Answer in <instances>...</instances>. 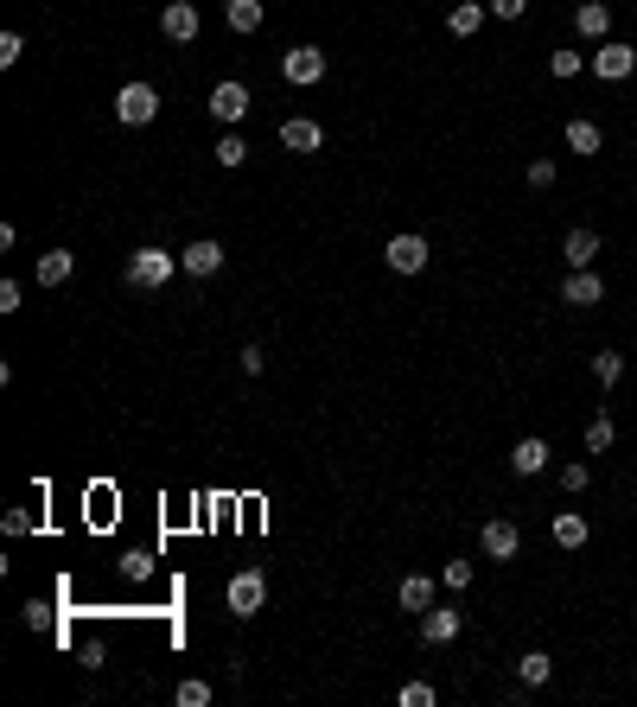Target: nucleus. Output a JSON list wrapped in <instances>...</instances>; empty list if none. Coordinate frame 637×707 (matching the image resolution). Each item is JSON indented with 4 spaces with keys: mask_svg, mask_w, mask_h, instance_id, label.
Masks as SVG:
<instances>
[{
    "mask_svg": "<svg viewBox=\"0 0 637 707\" xmlns=\"http://www.w3.org/2000/svg\"><path fill=\"white\" fill-rule=\"evenodd\" d=\"M262 599H268V580L255 574V567H243V574L230 580V612L236 618H255V612H262Z\"/></svg>",
    "mask_w": 637,
    "mask_h": 707,
    "instance_id": "6",
    "label": "nucleus"
},
{
    "mask_svg": "<svg viewBox=\"0 0 637 707\" xmlns=\"http://www.w3.org/2000/svg\"><path fill=\"white\" fill-rule=\"evenodd\" d=\"M587 485H593V465H580V459L561 465V491H587Z\"/></svg>",
    "mask_w": 637,
    "mask_h": 707,
    "instance_id": "30",
    "label": "nucleus"
},
{
    "mask_svg": "<svg viewBox=\"0 0 637 707\" xmlns=\"http://www.w3.org/2000/svg\"><path fill=\"white\" fill-rule=\"evenodd\" d=\"M529 185L548 192V185H555V160H529Z\"/></svg>",
    "mask_w": 637,
    "mask_h": 707,
    "instance_id": "32",
    "label": "nucleus"
},
{
    "mask_svg": "<svg viewBox=\"0 0 637 707\" xmlns=\"http://www.w3.org/2000/svg\"><path fill=\"white\" fill-rule=\"evenodd\" d=\"M172 274H179V255H166V249H134L128 255V287H141V293H153V287H166Z\"/></svg>",
    "mask_w": 637,
    "mask_h": 707,
    "instance_id": "1",
    "label": "nucleus"
},
{
    "mask_svg": "<svg viewBox=\"0 0 637 707\" xmlns=\"http://www.w3.org/2000/svg\"><path fill=\"white\" fill-rule=\"evenodd\" d=\"M262 364H268V357L255 351V344H243V376H262Z\"/></svg>",
    "mask_w": 637,
    "mask_h": 707,
    "instance_id": "37",
    "label": "nucleus"
},
{
    "mask_svg": "<svg viewBox=\"0 0 637 707\" xmlns=\"http://www.w3.org/2000/svg\"><path fill=\"white\" fill-rule=\"evenodd\" d=\"M0 529H7V536H26L32 516H26V510H7V516H0Z\"/></svg>",
    "mask_w": 637,
    "mask_h": 707,
    "instance_id": "36",
    "label": "nucleus"
},
{
    "mask_svg": "<svg viewBox=\"0 0 637 707\" xmlns=\"http://www.w3.org/2000/svg\"><path fill=\"white\" fill-rule=\"evenodd\" d=\"M485 13H491L485 0H459V7L446 13V32H453V39H472V32L485 26Z\"/></svg>",
    "mask_w": 637,
    "mask_h": 707,
    "instance_id": "17",
    "label": "nucleus"
},
{
    "mask_svg": "<svg viewBox=\"0 0 637 707\" xmlns=\"http://www.w3.org/2000/svg\"><path fill=\"white\" fill-rule=\"evenodd\" d=\"M587 71L606 77V83H625V77L637 71V45H625V39H599V51L587 58Z\"/></svg>",
    "mask_w": 637,
    "mask_h": 707,
    "instance_id": "3",
    "label": "nucleus"
},
{
    "mask_svg": "<svg viewBox=\"0 0 637 707\" xmlns=\"http://www.w3.org/2000/svg\"><path fill=\"white\" fill-rule=\"evenodd\" d=\"M20 300H26L20 281H0V313H20Z\"/></svg>",
    "mask_w": 637,
    "mask_h": 707,
    "instance_id": "35",
    "label": "nucleus"
},
{
    "mask_svg": "<svg viewBox=\"0 0 637 707\" xmlns=\"http://www.w3.org/2000/svg\"><path fill=\"white\" fill-rule=\"evenodd\" d=\"M478 548H485L491 561H516V548H523V536H516L510 516H491L485 529H478Z\"/></svg>",
    "mask_w": 637,
    "mask_h": 707,
    "instance_id": "5",
    "label": "nucleus"
},
{
    "mask_svg": "<svg viewBox=\"0 0 637 707\" xmlns=\"http://www.w3.org/2000/svg\"><path fill=\"white\" fill-rule=\"evenodd\" d=\"M459 631H466V618H459L453 606H427L421 612V637H427V644H453Z\"/></svg>",
    "mask_w": 637,
    "mask_h": 707,
    "instance_id": "13",
    "label": "nucleus"
},
{
    "mask_svg": "<svg viewBox=\"0 0 637 707\" xmlns=\"http://www.w3.org/2000/svg\"><path fill=\"white\" fill-rule=\"evenodd\" d=\"M179 268L192 274V281H204V274H217V268H223V243H211V236H198L192 249H179Z\"/></svg>",
    "mask_w": 637,
    "mask_h": 707,
    "instance_id": "11",
    "label": "nucleus"
},
{
    "mask_svg": "<svg viewBox=\"0 0 637 707\" xmlns=\"http://www.w3.org/2000/svg\"><path fill=\"white\" fill-rule=\"evenodd\" d=\"M395 701H402V707H434L440 695H434L427 682H402V695H395Z\"/></svg>",
    "mask_w": 637,
    "mask_h": 707,
    "instance_id": "29",
    "label": "nucleus"
},
{
    "mask_svg": "<svg viewBox=\"0 0 637 707\" xmlns=\"http://www.w3.org/2000/svg\"><path fill=\"white\" fill-rule=\"evenodd\" d=\"M211 115L223 128H236L249 115V83H217V90H211Z\"/></svg>",
    "mask_w": 637,
    "mask_h": 707,
    "instance_id": "9",
    "label": "nucleus"
},
{
    "mask_svg": "<svg viewBox=\"0 0 637 707\" xmlns=\"http://www.w3.org/2000/svg\"><path fill=\"white\" fill-rule=\"evenodd\" d=\"M223 20L230 32H262V0H223Z\"/></svg>",
    "mask_w": 637,
    "mask_h": 707,
    "instance_id": "22",
    "label": "nucleus"
},
{
    "mask_svg": "<svg viewBox=\"0 0 637 707\" xmlns=\"http://www.w3.org/2000/svg\"><path fill=\"white\" fill-rule=\"evenodd\" d=\"M249 160V141H243V134H223V141H217V166H243Z\"/></svg>",
    "mask_w": 637,
    "mask_h": 707,
    "instance_id": "28",
    "label": "nucleus"
},
{
    "mask_svg": "<svg viewBox=\"0 0 637 707\" xmlns=\"http://www.w3.org/2000/svg\"><path fill=\"white\" fill-rule=\"evenodd\" d=\"M516 676H523V688H548V676H555L548 650H523V657H516Z\"/></svg>",
    "mask_w": 637,
    "mask_h": 707,
    "instance_id": "21",
    "label": "nucleus"
},
{
    "mask_svg": "<svg viewBox=\"0 0 637 707\" xmlns=\"http://www.w3.org/2000/svg\"><path fill=\"white\" fill-rule=\"evenodd\" d=\"M593 376H599V389H618V376H625V357H618V351H599V357H593Z\"/></svg>",
    "mask_w": 637,
    "mask_h": 707,
    "instance_id": "26",
    "label": "nucleus"
},
{
    "mask_svg": "<svg viewBox=\"0 0 637 707\" xmlns=\"http://www.w3.org/2000/svg\"><path fill=\"white\" fill-rule=\"evenodd\" d=\"M395 599H402V612H427V606H434V580H427V574H408L402 586H395Z\"/></svg>",
    "mask_w": 637,
    "mask_h": 707,
    "instance_id": "19",
    "label": "nucleus"
},
{
    "mask_svg": "<svg viewBox=\"0 0 637 707\" xmlns=\"http://www.w3.org/2000/svg\"><path fill=\"white\" fill-rule=\"evenodd\" d=\"M20 51H26L20 32H0V64H20Z\"/></svg>",
    "mask_w": 637,
    "mask_h": 707,
    "instance_id": "34",
    "label": "nucleus"
},
{
    "mask_svg": "<svg viewBox=\"0 0 637 707\" xmlns=\"http://www.w3.org/2000/svg\"><path fill=\"white\" fill-rule=\"evenodd\" d=\"M281 147L287 153H319L325 147V128L306 122V115H287V122H281Z\"/></svg>",
    "mask_w": 637,
    "mask_h": 707,
    "instance_id": "10",
    "label": "nucleus"
},
{
    "mask_svg": "<svg viewBox=\"0 0 637 707\" xmlns=\"http://www.w3.org/2000/svg\"><path fill=\"white\" fill-rule=\"evenodd\" d=\"M485 7L497 13V20H523V13H529V0H485Z\"/></svg>",
    "mask_w": 637,
    "mask_h": 707,
    "instance_id": "33",
    "label": "nucleus"
},
{
    "mask_svg": "<svg viewBox=\"0 0 637 707\" xmlns=\"http://www.w3.org/2000/svg\"><path fill=\"white\" fill-rule=\"evenodd\" d=\"M281 77L300 83V90H306V83H319V77H325V51H319V45H294V51L281 58Z\"/></svg>",
    "mask_w": 637,
    "mask_h": 707,
    "instance_id": "7",
    "label": "nucleus"
},
{
    "mask_svg": "<svg viewBox=\"0 0 637 707\" xmlns=\"http://www.w3.org/2000/svg\"><path fill=\"white\" fill-rule=\"evenodd\" d=\"M561 255H567V268H593L599 262V230H567Z\"/></svg>",
    "mask_w": 637,
    "mask_h": 707,
    "instance_id": "16",
    "label": "nucleus"
},
{
    "mask_svg": "<svg viewBox=\"0 0 637 707\" xmlns=\"http://www.w3.org/2000/svg\"><path fill=\"white\" fill-rule=\"evenodd\" d=\"M580 440H587V453H593V459H599V453H612V446H618V427H612V415H593Z\"/></svg>",
    "mask_w": 637,
    "mask_h": 707,
    "instance_id": "23",
    "label": "nucleus"
},
{
    "mask_svg": "<svg viewBox=\"0 0 637 707\" xmlns=\"http://www.w3.org/2000/svg\"><path fill=\"white\" fill-rule=\"evenodd\" d=\"M71 268H77V255H71V249L39 255V287H64V281H71Z\"/></svg>",
    "mask_w": 637,
    "mask_h": 707,
    "instance_id": "20",
    "label": "nucleus"
},
{
    "mask_svg": "<svg viewBox=\"0 0 637 707\" xmlns=\"http://www.w3.org/2000/svg\"><path fill=\"white\" fill-rule=\"evenodd\" d=\"M510 472H516V478H536V472H548V440H536V434H529V440H516V446H510Z\"/></svg>",
    "mask_w": 637,
    "mask_h": 707,
    "instance_id": "14",
    "label": "nucleus"
},
{
    "mask_svg": "<svg viewBox=\"0 0 637 707\" xmlns=\"http://www.w3.org/2000/svg\"><path fill=\"white\" fill-rule=\"evenodd\" d=\"M153 115H160V90H153V83H122V90H115V122L147 128Z\"/></svg>",
    "mask_w": 637,
    "mask_h": 707,
    "instance_id": "2",
    "label": "nucleus"
},
{
    "mask_svg": "<svg viewBox=\"0 0 637 707\" xmlns=\"http://www.w3.org/2000/svg\"><path fill=\"white\" fill-rule=\"evenodd\" d=\"M383 262L395 268V274H421L427 268V236H389V249H383Z\"/></svg>",
    "mask_w": 637,
    "mask_h": 707,
    "instance_id": "4",
    "label": "nucleus"
},
{
    "mask_svg": "<svg viewBox=\"0 0 637 707\" xmlns=\"http://www.w3.org/2000/svg\"><path fill=\"white\" fill-rule=\"evenodd\" d=\"M561 300H567V306H599V300H606V281H599L593 268H574V274L561 281Z\"/></svg>",
    "mask_w": 637,
    "mask_h": 707,
    "instance_id": "12",
    "label": "nucleus"
},
{
    "mask_svg": "<svg viewBox=\"0 0 637 707\" xmlns=\"http://www.w3.org/2000/svg\"><path fill=\"white\" fill-rule=\"evenodd\" d=\"M172 701H179V707H211V682H198V676H185L179 688H172Z\"/></svg>",
    "mask_w": 637,
    "mask_h": 707,
    "instance_id": "27",
    "label": "nucleus"
},
{
    "mask_svg": "<svg viewBox=\"0 0 637 707\" xmlns=\"http://www.w3.org/2000/svg\"><path fill=\"white\" fill-rule=\"evenodd\" d=\"M472 586V561H446V593H466Z\"/></svg>",
    "mask_w": 637,
    "mask_h": 707,
    "instance_id": "31",
    "label": "nucleus"
},
{
    "mask_svg": "<svg viewBox=\"0 0 637 707\" xmlns=\"http://www.w3.org/2000/svg\"><path fill=\"white\" fill-rule=\"evenodd\" d=\"M567 147H574V153H599V122L574 115V122H567Z\"/></svg>",
    "mask_w": 637,
    "mask_h": 707,
    "instance_id": "24",
    "label": "nucleus"
},
{
    "mask_svg": "<svg viewBox=\"0 0 637 707\" xmlns=\"http://www.w3.org/2000/svg\"><path fill=\"white\" fill-rule=\"evenodd\" d=\"M580 71H587V58H580V51H548V77H555V83H574Z\"/></svg>",
    "mask_w": 637,
    "mask_h": 707,
    "instance_id": "25",
    "label": "nucleus"
},
{
    "mask_svg": "<svg viewBox=\"0 0 637 707\" xmlns=\"http://www.w3.org/2000/svg\"><path fill=\"white\" fill-rule=\"evenodd\" d=\"M198 7H192V0H166V13H160V32H166V39L172 45H192L198 39Z\"/></svg>",
    "mask_w": 637,
    "mask_h": 707,
    "instance_id": "8",
    "label": "nucleus"
},
{
    "mask_svg": "<svg viewBox=\"0 0 637 707\" xmlns=\"http://www.w3.org/2000/svg\"><path fill=\"white\" fill-rule=\"evenodd\" d=\"M548 536H555V548H587V536H593V529H587V516L561 510L555 523H548Z\"/></svg>",
    "mask_w": 637,
    "mask_h": 707,
    "instance_id": "18",
    "label": "nucleus"
},
{
    "mask_svg": "<svg viewBox=\"0 0 637 707\" xmlns=\"http://www.w3.org/2000/svg\"><path fill=\"white\" fill-rule=\"evenodd\" d=\"M574 32H580V39H606V32H612V7H606V0H580V7H574Z\"/></svg>",
    "mask_w": 637,
    "mask_h": 707,
    "instance_id": "15",
    "label": "nucleus"
}]
</instances>
